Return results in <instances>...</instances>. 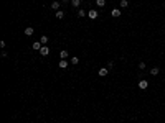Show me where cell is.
Wrapping results in <instances>:
<instances>
[{
    "label": "cell",
    "mask_w": 165,
    "mask_h": 123,
    "mask_svg": "<svg viewBox=\"0 0 165 123\" xmlns=\"http://www.w3.org/2000/svg\"><path fill=\"white\" fill-rule=\"evenodd\" d=\"M71 5H73V7H76V8H78V7H79V5H81V0H71Z\"/></svg>",
    "instance_id": "cell-13"
},
{
    "label": "cell",
    "mask_w": 165,
    "mask_h": 123,
    "mask_svg": "<svg viewBox=\"0 0 165 123\" xmlns=\"http://www.w3.org/2000/svg\"><path fill=\"white\" fill-rule=\"evenodd\" d=\"M111 15H112L114 18H117V17H121V10H117V8H114V10L111 12Z\"/></svg>",
    "instance_id": "cell-7"
},
{
    "label": "cell",
    "mask_w": 165,
    "mask_h": 123,
    "mask_svg": "<svg viewBox=\"0 0 165 123\" xmlns=\"http://www.w3.org/2000/svg\"><path fill=\"white\" fill-rule=\"evenodd\" d=\"M139 69H145V62H139Z\"/></svg>",
    "instance_id": "cell-20"
},
{
    "label": "cell",
    "mask_w": 165,
    "mask_h": 123,
    "mask_svg": "<svg viewBox=\"0 0 165 123\" xmlns=\"http://www.w3.org/2000/svg\"><path fill=\"white\" fill-rule=\"evenodd\" d=\"M40 53H41V56H46V54L50 53V48H48V46H41V49H40Z\"/></svg>",
    "instance_id": "cell-4"
},
{
    "label": "cell",
    "mask_w": 165,
    "mask_h": 123,
    "mask_svg": "<svg viewBox=\"0 0 165 123\" xmlns=\"http://www.w3.org/2000/svg\"><path fill=\"white\" fill-rule=\"evenodd\" d=\"M159 72H160V71H159V67H152V69H150V74H152V76H157Z\"/></svg>",
    "instance_id": "cell-12"
},
{
    "label": "cell",
    "mask_w": 165,
    "mask_h": 123,
    "mask_svg": "<svg viewBox=\"0 0 165 123\" xmlns=\"http://www.w3.org/2000/svg\"><path fill=\"white\" fill-rule=\"evenodd\" d=\"M63 2H65V0H63Z\"/></svg>",
    "instance_id": "cell-21"
},
{
    "label": "cell",
    "mask_w": 165,
    "mask_h": 123,
    "mask_svg": "<svg viewBox=\"0 0 165 123\" xmlns=\"http://www.w3.org/2000/svg\"><path fill=\"white\" fill-rule=\"evenodd\" d=\"M112 67H114V62L109 61V62H107V69H112Z\"/></svg>",
    "instance_id": "cell-19"
},
{
    "label": "cell",
    "mask_w": 165,
    "mask_h": 123,
    "mask_svg": "<svg viewBox=\"0 0 165 123\" xmlns=\"http://www.w3.org/2000/svg\"><path fill=\"white\" fill-rule=\"evenodd\" d=\"M51 8L58 12V8H60V2H53V3H51Z\"/></svg>",
    "instance_id": "cell-11"
},
{
    "label": "cell",
    "mask_w": 165,
    "mask_h": 123,
    "mask_svg": "<svg viewBox=\"0 0 165 123\" xmlns=\"http://www.w3.org/2000/svg\"><path fill=\"white\" fill-rule=\"evenodd\" d=\"M121 7H122V8L129 7V0H121Z\"/></svg>",
    "instance_id": "cell-15"
},
{
    "label": "cell",
    "mask_w": 165,
    "mask_h": 123,
    "mask_svg": "<svg viewBox=\"0 0 165 123\" xmlns=\"http://www.w3.org/2000/svg\"><path fill=\"white\" fill-rule=\"evenodd\" d=\"M107 72H109V69H107V67H101V69L98 71V74L101 76V77H104V76H107Z\"/></svg>",
    "instance_id": "cell-2"
},
{
    "label": "cell",
    "mask_w": 165,
    "mask_h": 123,
    "mask_svg": "<svg viewBox=\"0 0 165 123\" xmlns=\"http://www.w3.org/2000/svg\"><path fill=\"white\" fill-rule=\"evenodd\" d=\"M56 18L63 20V18H65V12H63V10H58V12H56Z\"/></svg>",
    "instance_id": "cell-8"
},
{
    "label": "cell",
    "mask_w": 165,
    "mask_h": 123,
    "mask_svg": "<svg viewBox=\"0 0 165 123\" xmlns=\"http://www.w3.org/2000/svg\"><path fill=\"white\" fill-rule=\"evenodd\" d=\"M78 15H79V17H86V10H79Z\"/></svg>",
    "instance_id": "cell-18"
},
{
    "label": "cell",
    "mask_w": 165,
    "mask_h": 123,
    "mask_svg": "<svg viewBox=\"0 0 165 123\" xmlns=\"http://www.w3.org/2000/svg\"><path fill=\"white\" fill-rule=\"evenodd\" d=\"M32 48H33V49H38V51H40V49H41V43H40V41H35Z\"/></svg>",
    "instance_id": "cell-9"
},
{
    "label": "cell",
    "mask_w": 165,
    "mask_h": 123,
    "mask_svg": "<svg viewBox=\"0 0 165 123\" xmlns=\"http://www.w3.org/2000/svg\"><path fill=\"white\" fill-rule=\"evenodd\" d=\"M68 56H69V53H68L66 49H61V51H60V58H61V59H66Z\"/></svg>",
    "instance_id": "cell-5"
},
{
    "label": "cell",
    "mask_w": 165,
    "mask_h": 123,
    "mask_svg": "<svg viewBox=\"0 0 165 123\" xmlns=\"http://www.w3.org/2000/svg\"><path fill=\"white\" fill-rule=\"evenodd\" d=\"M96 5L98 7H104L106 5V0H96Z\"/></svg>",
    "instance_id": "cell-16"
},
{
    "label": "cell",
    "mask_w": 165,
    "mask_h": 123,
    "mask_svg": "<svg viewBox=\"0 0 165 123\" xmlns=\"http://www.w3.org/2000/svg\"><path fill=\"white\" fill-rule=\"evenodd\" d=\"M88 15H89V18H91V20H96V18H98V12H96V10H89V12H88Z\"/></svg>",
    "instance_id": "cell-3"
},
{
    "label": "cell",
    "mask_w": 165,
    "mask_h": 123,
    "mask_svg": "<svg viewBox=\"0 0 165 123\" xmlns=\"http://www.w3.org/2000/svg\"><path fill=\"white\" fill-rule=\"evenodd\" d=\"M71 64H74V66H76V64H78V62H79V58H76V56H74V58H71Z\"/></svg>",
    "instance_id": "cell-17"
},
{
    "label": "cell",
    "mask_w": 165,
    "mask_h": 123,
    "mask_svg": "<svg viewBox=\"0 0 165 123\" xmlns=\"http://www.w3.org/2000/svg\"><path fill=\"white\" fill-rule=\"evenodd\" d=\"M40 43H41V44H46V43H48V36H41V38H40Z\"/></svg>",
    "instance_id": "cell-14"
},
{
    "label": "cell",
    "mask_w": 165,
    "mask_h": 123,
    "mask_svg": "<svg viewBox=\"0 0 165 123\" xmlns=\"http://www.w3.org/2000/svg\"><path fill=\"white\" fill-rule=\"evenodd\" d=\"M25 34H27V36H32V34H33V28H32V26L25 28Z\"/></svg>",
    "instance_id": "cell-10"
},
{
    "label": "cell",
    "mask_w": 165,
    "mask_h": 123,
    "mask_svg": "<svg viewBox=\"0 0 165 123\" xmlns=\"http://www.w3.org/2000/svg\"><path fill=\"white\" fill-rule=\"evenodd\" d=\"M68 64H69V62L66 61V59H61V61L58 62V66H60L61 69H65V67H68Z\"/></svg>",
    "instance_id": "cell-6"
},
{
    "label": "cell",
    "mask_w": 165,
    "mask_h": 123,
    "mask_svg": "<svg viewBox=\"0 0 165 123\" xmlns=\"http://www.w3.org/2000/svg\"><path fill=\"white\" fill-rule=\"evenodd\" d=\"M147 87H149V82H147V81H144V79H142V81H139V89L145 90Z\"/></svg>",
    "instance_id": "cell-1"
}]
</instances>
